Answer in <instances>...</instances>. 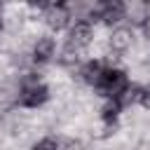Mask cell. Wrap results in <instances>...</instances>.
<instances>
[{
	"mask_svg": "<svg viewBox=\"0 0 150 150\" xmlns=\"http://www.w3.org/2000/svg\"><path fill=\"white\" fill-rule=\"evenodd\" d=\"M129 87H131V82H129V77H127L124 70H120V68H105L103 75H101V80H98V84H96V91L101 96H105L108 101H120Z\"/></svg>",
	"mask_w": 150,
	"mask_h": 150,
	"instance_id": "6da1fadb",
	"label": "cell"
},
{
	"mask_svg": "<svg viewBox=\"0 0 150 150\" xmlns=\"http://www.w3.org/2000/svg\"><path fill=\"white\" fill-rule=\"evenodd\" d=\"M47 98H49V89H47L42 82L30 80V82H26V84L21 87L16 103H19L21 108H38V105L47 103Z\"/></svg>",
	"mask_w": 150,
	"mask_h": 150,
	"instance_id": "7a4b0ae2",
	"label": "cell"
},
{
	"mask_svg": "<svg viewBox=\"0 0 150 150\" xmlns=\"http://www.w3.org/2000/svg\"><path fill=\"white\" fill-rule=\"evenodd\" d=\"M91 38H94V28H91V21L89 19H80V21H75V26L70 28V35H68V47L66 49H84L89 42H91Z\"/></svg>",
	"mask_w": 150,
	"mask_h": 150,
	"instance_id": "3957f363",
	"label": "cell"
},
{
	"mask_svg": "<svg viewBox=\"0 0 150 150\" xmlns=\"http://www.w3.org/2000/svg\"><path fill=\"white\" fill-rule=\"evenodd\" d=\"M91 16L105 21V23H117L127 16V5L120 0H105L101 5H96V9L91 12Z\"/></svg>",
	"mask_w": 150,
	"mask_h": 150,
	"instance_id": "277c9868",
	"label": "cell"
},
{
	"mask_svg": "<svg viewBox=\"0 0 150 150\" xmlns=\"http://www.w3.org/2000/svg\"><path fill=\"white\" fill-rule=\"evenodd\" d=\"M42 9H45V21H47V26L52 30H61V28L68 26V21H70L68 5H63V2H49V5H42Z\"/></svg>",
	"mask_w": 150,
	"mask_h": 150,
	"instance_id": "5b68a950",
	"label": "cell"
},
{
	"mask_svg": "<svg viewBox=\"0 0 150 150\" xmlns=\"http://www.w3.org/2000/svg\"><path fill=\"white\" fill-rule=\"evenodd\" d=\"M54 38H40L38 42H35V47H33V61L35 63H47L52 56H54Z\"/></svg>",
	"mask_w": 150,
	"mask_h": 150,
	"instance_id": "8992f818",
	"label": "cell"
},
{
	"mask_svg": "<svg viewBox=\"0 0 150 150\" xmlns=\"http://www.w3.org/2000/svg\"><path fill=\"white\" fill-rule=\"evenodd\" d=\"M103 70H105V66H103L101 61H87V63L82 66L80 75H82V80H84L89 87H94V89H96V84H98V80H101Z\"/></svg>",
	"mask_w": 150,
	"mask_h": 150,
	"instance_id": "52a82bcc",
	"label": "cell"
},
{
	"mask_svg": "<svg viewBox=\"0 0 150 150\" xmlns=\"http://www.w3.org/2000/svg\"><path fill=\"white\" fill-rule=\"evenodd\" d=\"M120 112H122V105H120L117 101H108V103L103 105V110H101V120H103V124H105L108 129H115Z\"/></svg>",
	"mask_w": 150,
	"mask_h": 150,
	"instance_id": "ba28073f",
	"label": "cell"
},
{
	"mask_svg": "<svg viewBox=\"0 0 150 150\" xmlns=\"http://www.w3.org/2000/svg\"><path fill=\"white\" fill-rule=\"evenodd\" d=\"M110 47H112V49H117V52L129 49V47H131V30H129V28H117V30H112Z\"/></svg>",
	"mask_w": 150,
	"mask_h": 150,
	"instance_id": "9c48e42d",
	"label": "cell"
},
{
	"mask_svg": "<svg viewBox=\"0 0 150 150\" xmlns=\"http://www.w3.org/2000/svg\"><path fill=\"white\" fill-rule=\"evenodd\" d=\"M30 150H59V143H56L54 138H49V136H47V138L38 141V143H35Z\"/></svg>",
	"mask_w": 150,
	"mask_h": 150,
	"instance_id": "30bf717a",
	"label": "cell"
},
{
	"mask_svg": "<svg viewBox=\"0 0 150 150\" xmlns=\"http://www.w3.org/2000/svg\"><path fill=\"white\" fill-rule=\"evenodd\" d=\"M138 103H141L143 108H148V110H150V84L141 87V98H138Z\"/></svg>",
	"mask_w": 150,
	"mask_h": 150,
	"instance_id": "8fae6325",
	"label": "cell"
},
{
	"mask_svg": "<svg viewBox=\"0 0 150 150\" xmlns=\"http://www.w3.org/2000/svg\"><path fill=\"white\" fill-rule=\"evenodd\" d=\"M0 30H2V16H0Z\"/></svg>",
	"mask_w": 150,
	"mask_h": 150,
	"instance_id": "7c38bea8",
	"label": "cell"
}]
</instances>
